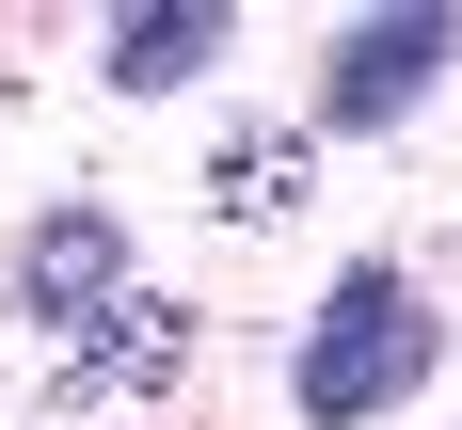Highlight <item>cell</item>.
I'll return each mask as SVG.
<instances>
[{
    "mask_svg": "<svg viewBox=\"0 0 462 430\" xmlns=\"http://www.w3.org/2000/svg\"><path fill=\"white\" fill-rule=\"evenodd\" d=\"M16 303H32L48 334H80V367H112V382H176V303H143L128 287V239H112V207H48L32 224V255H16Z\"/></svg>",
    "mask_w": 462,
    "mask_h": 430,
    "instance_id": "6da1fadb",
    "label": "cell"
},
{
    "mask_svg": "<svg viewBox=\"0 0 462 430\" xmlns=\"http://www.w3.org/2000/svg\"><path fill=\"white\" fill-rule=\"evenodd\" d=\"M430 351H447V334H430V303L399 271H335V303L303 319V415H319V430L399 415V398L430 382Z\"/></svg>",
    "mask_w": 462,
    "mask_h": 430,
    "instance_id": "7a4b0ae2",
    "label": "cell"
},
{
    "mask_svg": "<svg viewBox=\"0 0 462 430\" xmlns=\"http://www.w3.org/2000/svg\"><path fill=\"white\" fill-rule=\"evenodd\" d=\"M447 48H462V16H367V32H335V64H319V128H399V112L447 80Z\"/></svg>",
    "mask_w": 462,
    "mask_h": 430,
    "instance_id": "3957f363",
    "label": "cell"
},
{
    "mask_svg": "<svg viewBox=\"0 0 462 430\" xmlns=\"http://www.w3.org/2000/svg\"><path fill=\"white\" fill-rule=\"evenodd\" d=\"M224 48H239V16H128V32H112V80H128V96H176V80H208Z\"/></svg>",
    "mask_w": 462,
    "mask_h": 430,
    "instance_id": "277c9868",
    "label": "cell"
},
{
    "mask_svg": "<svg viewBox=\"0 0 462 430\" xmlns=\"http://www.w3.org/2000/svg\"><path fill=\"white\" fill-rule=\"evenodd\" d=\"M287 191H303V128H255V143L208 160V207L224 224H287Z\"/></svg>",
    "mask_w": 462,
    "mask_h": 430,
    "instance_id": "5b68a950",
    "label": "cell"
}]
</instances>
